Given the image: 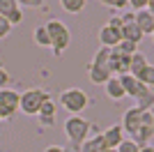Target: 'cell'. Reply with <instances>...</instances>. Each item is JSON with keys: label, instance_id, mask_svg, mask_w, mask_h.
<instances>
[{"label": "cell", "instance_id": "31", "mask_svg": "<svg viewBox=\"0 0 154 152\" xmlns=\"http://www.w3.org/2000/svg\"><path fill=\"white\" fill-rule=\"evenodd\" d=\"M138 152H154V147H152V145H143Z\"/></svg>", "mask_w": 154, "mask_h": 152}, {"label": "cell", "instance_id": "5", "mask_svg": "<svg viewBox=\"0 0 154 152\" xmlns=\"http://www.w3.org/2000/svg\"><path fill=\"white\" fill-rule=\"evenodd\" d=\"M88 104H90V97L85 95V90H81V88H67L60 95V106L64 111H69L71 115L83 113L88 108Z\"/></svg>", "mask_w": 154, "mask_h": 152}, {"label": "cell", "instance_id": "11", "mask_svg": "<svg viewBox=\"0 0 154 152\" xmlns=\"http://www.w3.org/2000/svg\"><path fill=\"white\" fill-rule=\"evenodd\" d=\"M0 16L9 21V25H19L23 21V12L16 5V0H0Z\"/></svg>", "mask_w": 154, "mask_h": 152}, {"label": "cell", "instance_id": "33", "mask_svg": "<svg viewBox=\"0 0 154 152\" xmlns=\"http://www.w3.org/2000/svg\"><path fill=\"white\" fill-rule=\"evenodd\" d=\"M0 152H5V150H0Z\"/></svg>", "mask_w": 154, "mask_h": 152}, {"label": "cell", "instance_id": "20", "mask_svg": "<svg viewBox=\"0 0 154 152\" xmlns=\"http://www.w3.org/2000/svg\"><path fill=\"white\" fill-rule=\"evenodd\" d=\"M145 65H147L145 55H143V53H134V55H131V60H129V74L136 76L138 71L143 69V67H145Z\"/></svg>", "mask_w": 154, "mask_h": 152}, {"label": "cell", "instance_id": "19", "mask_svg": "<svg viewBox=\"0 0 154 152\" xmlns=\"http://www.w3.org/2000/svg\"><path fill=\"white\" fill-rule=\"evenodd\" d=\"M88 5V0H60V7H62L67 14H81Z\"/></svg>", "mask_w": 154, "mask_h": 152}, {"label": "cell", "instance_id": "26", "mask_svg": "<svg viewBox=\"0 0 154 152\" xmlns=\"http://www.w3.org/2000/svg\"><path fill=\"white\" fill-rule=\"evenodd\" d=\"M9 83H12V76H9V71H7L5 67L0 65V90H2V88H7Z\"/></svg>", "mask_w": 154, "mask_h": 152}, {"label": "cell", "instance_id": "2", "mask_svg": "<svg viewBox=\"0 0 154 152\" xmlns=\"http://www.w3.org/2000/svg\"><path fill=\"white\" fill-rule=\"evenodd\" d=\"M64 136H67V141H69L71 145L78 150V145L83 143L88 136H90V122L85 120V118H81V115H69L67 120H64Z\"/></svg>", "mask_w": 154, "mask_h": 152}, {"label": "cell", "instance_id": "30", "mask_svg": "<svg viewBox=\"0 0 154 152\" xmlns=\"http://www.w3.org/2000/svg\"><path fill=\"white\" fill-rule=\"evenodd\" d=\"M44 152H69V150H64V147H60V145H48Z\"/></svg>", "mask_w": 154, "mask_h": 152}, {"label": "cell", "instance_id": "3", "mask_svg": "<svg viewBox=\"0 0 154 152\" xmlns=\"http://www.w3.org/2000/svg\"><path fill=\"white\" fill-rule=\"evenodd\" d=\"M108 53L110 49H99L94 53V58H92V62L88 65V74H90V81L97 83V85H103V83L108 81L110 76V69H108Z\"/></svg>", "mask_w": 154, "mask_h": 152}, {"label": "cell", "instance_id": "14", "mask_svg": "<svg viewBox=\"0 0 154 152\" xmlns=\"http://www.w3.org/2000/svg\"><path fill=\"white\" fill-rule=\"evenodd\" d=\"M103 150H108L106 143H103V136L101 134H94V136H88V138L78 145L76 152H103Z\"/></svg>", "mask_w": 154, "mask_h": 152}, {"label": "cell", "instance_id": "23", "mask_svg": "<svg viewBox=\"0 0 154 152\" xmlns=\"http://www.w3.org/2000/svg\"><path fill=\"white\" fill-rule=\"evenodd\" d=\"M99 2L106 7H113V9H127L129 7V0H99Z\"/></svg>", "mask_w": 154, "mask_h": 152}, {"label": "cell", "instance_id": "16", "mask_svg": "<svg viewBox=\"0 0 154 152\" xmlns=\"http://www.w3.org/2000/svg\"><path fill=\"white\" fill-rule=\"evenodd\" d=\"M152 136H154V127H145L143 125L140 129L131 136V141H134L138 147H143V145H152Z\"/></svg>", "mask_w": 154, "mask_h": 152}, {"label": "cell", "instance_id": "15", "mask_svg": "<svg viewBox=\"0 0 154 152\" xmlns=\"http://www.w3.org/2000/svg\"><path fill=\"white\" fill-rule=\"evenodd\" d=\"M103 88H106V97L108 99H113V101H120V99H124V90H122V83H120V78L117 76H110L108 81L103 83Z\"/></svg>", "mask_w": 154, "mask_h": 152}, {"label": "cell", "instance_id": "1", "mask_svg": "<svg viewBox=\"0 0 154 152\" xmlns=\"http://www.w3.org/2000/svg\"><path fill=\"white\" fill-rule=\"evenodd\" d=\"M44 28H46V32H48V39H51L53 53H55V55H62L64 49H67V46H69V42H71L69 28H67L62 21H58V19H51L48 23H44Z\"/></svg>", "mask_w": 154, "mask_h": 152}, {"label": "cell", "instance_id": "32", "mask_svg": "<svg viewBox=\"0 0 154 152\" xmlns=\"http://www.w3.org/2000/svg\"><path fill=\"white\" fill-rule=\"evenodd\" d=\"M103 152H115V150H103Z\"/></svg>", "mask_w": 154, "mask_h": 152}, {"label": "cell", "instance_id": "29", "mask_svg": "<svg viewBox=\"0 0 154 152\" xmlns=\"http://www.w3.org/2000/svg\"><path fill=\"white\" fill-rule=\"evenodd\" d=\"M106 25H113V28H122V19H120V16H113V19H110Z\"/></svg>", "mask_w": 154, "mask_h": 152}, {"label": "cell", "instance_id": "28", "mask_svg": "<svg viewBox=\"0 0 154 152\" xmlns=\"http://www.w3.org/2000/svg\"><path fill=\"white\" fill-rule=\"evenodd\" d=\"M16 5L19 7H42L44 0H16Z\"/></svg>", "mask_w": 154, "mask_h": 152}, {"label": "cell", "instance_id": "7", "mask_svg": "<svg viewBox=\"0 0 154 152\" xmlns=\"http://www.w3.org/2000/svg\"><path fill=\"white\" fill-rule=\"evenodd\" d=\"M117 78H120V83H122V90H124V95H127V97L140 99V97H145V95L152 92V90L145 88L143 83H138V78L131 76V74H122V76H117Z\"/></svg>", "mask_w": 154, "mask_h": 152}, {"label": "cell", "instance_id": "9", "mask_svg": "<svg viewBox=\"0 0 154 152\" xmlns=\"http://www.w3.org/2000/svg\"><path fill=\"white\" fill-rule=\"evenodd\" d=\"M120 127H122L124 134L134 136V134L143 127V111H140V108H136V106L127 108V111H124V118H122V125H120Z\"/></svg>", "mask_w": 154, "mask_h": 152}, {"label": "cell", "instance_id": "8", "mask_svg": "<svg viewBox=\"0 0 154 152\" xmlns=\"http://www.w3.org/2000/svg\"><path fill=\"white\" fill-rule=\"evenodd\" d=\"M129 60H131V55H127V53H122V51L117 49H110L108 53V69L113 76H122V74H129Z\"/></svg>", "mask_w": 154, "mask_h": 152}, {"label": "cell", "instance_id": "6", "mask_svg": "<svg viewBox=\"0 0 154 152\" xmlns=\"http://www.w3.org/2000/svg\"><path fill=\"white\" fill-rule=\"evenodd\" d=\"M16 111H19V92L9 90V88H2L0 90V122L12 120Z\"/></svg>", "mask_w": 154, "mask_h": 152}, {"label": "cell", "instance_id": "17", "mask_svg": "<svg viewBox=\"0 0 154 152\" xmlns=\"http://www.w3.org/2000/svg\"><path fill=\"white\" fill-rule=\"evenodd\" d=\"M136 78H138V83H143L145 88L152 90V85H154V65L147 62L140 71H138V74H136Z\"/></svg>", "mask_w": 154, "mask_h": 152}, {"label": "cell", "instance_id": "24", "mask_svg": "<svg viewBox=\"0 0 154 152\" xmlns=\"http://www.w3.org/2000/svg\"><path fill=\"white\" fill-rule=\"evenodd\" d=\"M117 51H122V53H127V55H134V53H138V51H136V44H131V42H120V44L115 46Z\"/></svg>", "mask_w": 154, "mask_h": 152}, {"label": "cell", "instance_id": "27", "mask_svg": "<svg viewBox=\"0 0 154 152\" xmlns=\"http://www.w3.org/2000/svg\"><path fill=\"white\" fill-rule=\"evenodd\" d=\"M9 32H12V25H9V21L0 16V39H5Z\"/></svg>", "mask_w": 154, "mask_h": 152}, {"label": "cell", "instance_id": "25", "mask_svg": "<svg viewBox=\"0 0 154 152\" xmlns=\"http://www.w3.org/2000/svg\"><path fill=\"white\" fill-rule=\"evenodd\" d=\"M129 7H134L136 12L138 9H147V7H152V0H129Z\"/></svg>", "mask_w": 154, "mask_h": 152}, {"label": "cell", "instance_id": "10", "mask_svg": "<svg viewBox=\"0 0 154 152\" xmlns=\"http://www.w3.org/2000/svg\"><path fill=\"white\" fill-rule=\"evenodd\" d=\"M134 23L138 25V30L143 32V37H152V32H154V14H152V7L134 12Z\"/></svg>", "mask_w": 154, "mask_h": 152}, {"label": "cell", "instance_id": "21", "mask_svg": "<svg viewBox=\"0 0 154 152\" xmlns=\"http://www.w3.org/2000/svg\"><path fill=\"white\" fill-rule=\"evenodd\" d=\"M138 104H136V108H140V111H152V104H154V95L149 92V95L140 97V99H136Z\"/></svg>", "mask_w": 154, "mask_h": 152}, {"label": "cell", "instance_id": "12", "mask_svg": "<svg viewBox=\"0 0 154 152\" xmlns=\"http://www.w3.org/2000/svg\"><path fill=\"white\" fill-rule=\"evenodd\" d=\"M99 42H101L103 49H115V46L122 42L120 28H113V25H103L101 30H99Z\"/></svg>", "mask_w": 154, "mask_h": 152}, {"label": "cell", "instance_id": "18", "mask_svg": "<svg viewBox=\"0 0 154 152\" xmlns=\"http://www.w3.org/2000/svg\"><path fill=\"white\" fill-rule=\"evenodd\" d=\"M32 39H35V44L42 46V49H51V39H48V32H46L44 25H37V28L32 30Z\"/></svg>", "mask_w": 154, "mask_h": 152}, {"label": "cell", "instance_id": "4", "mask_svg": "<svg viewBox=\"0 0 154 152\" xmlns=\"http://www.w3.org/2000/svg\"><path fill=\"white\" fill-rule=\"evenodd\" d=\"M48 99V92L42 88H28L26 92L19 95V111L26 115H37L42 104Z\"/></svg>", "mask_w": 154, "mask_h": 152}, {"label": "cell", "instance_id": "22", "mask_svg": "<svg viewBox=\"0 0 154 152\" xmlns=\"http://www.w3.org/2000/svg\"><path fill=\"white\" fill-rule=\"evenodd\" d=\"M138 150H140V147L136 145V143H134L131 138H124L122 143H120V145L115 147V152H138Z\"/></svg>", "mask_w": 154, "mask_h": 152}, {"label": "cell", "instance_id": "13", "mask_svg": "<svg viewBox=\"0 0 154 152\" xmlns=\"http://www.w3.org/2000/svg\"><path fill=\"white\" fill-rule=\"evenodd\" d=\"M101 136H103V143H106V147H108V150H115V147L120 145V143H122L124 138H127L120 125H110L108 129H106V131L101 134Z\"/></svg>", "mask_w": 154, "mask_h": 152}]
</instances>
